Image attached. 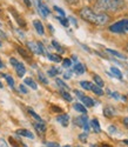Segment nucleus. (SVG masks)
Here are the masks:
<instances>
[{"label": "nucleus", "instance_id": "obj_1", "mask_svg": "<svg viewBox=\"0 0 128 147\" xmlns=\"http://www.w3.org/2000/svg\"><path fill=\"white\" fill-rule=\"evenodd\" d=\"M80 17L85 20V21H88L91 24H94V25H106L109 20V17L105 13H95L93 12L89 7H84L81 11H80Z\"/></svg>", "mask_w": 128, "mask_h": 147}, {"label": "nucleus", "instance_id": "obj_2", "mask_svg": "<svg viewBox=\"0 0 128 147\" xmlns=\"http://www.w3.org/2000/svg\"><path fill=\"white\" fill-rule=\"evenodd\" d=\"M95 6L101 11L114 12V11H120L125 6V3L123 0H98Z\"/></svg>", "mask_w": 128, "mask_h": 147}, {"label": "nucleus", "instance_id": "obj_3", "mask_svg": "<svg viewBox=\"0 0 128 147\" xmlns=\"http://www.w3.org/2000/svg\"><path fill=\"white\" fill-rule=\"evenodd\" d=\"M109 31L114 33H123L125 31H128V19L120 20L118 22L113 24V25H110Z\"/></svg>", "mask_w": 128, "mask_h": 147}, {"label": "nucleus", "instance_id": "obj_4", "mask_svg": "<svg viewBox=\"0 0 128 147\" xmlns=\"http://www.w3.org/2000/svg\"><path fill=\"white\" fill-rule=\"evenodd\" d=\"M38 8H39L40 14H41L44 18H46V17H47V16H49V13H51V11L48 9V7H47L46 5H44V4H42L41 0H38Z\"/></svg>", "mask_w": 128, "mask_h": 147}, {"label": "nucleus", "instance_id": "obj_5", "mask_svg": "<svg viewBox=\"0 0 128 147\" xmlns=\"http://www.w3.org/2000/svg\"><path fill=\"white\" fill-rule=\"evenodd\" d=\"M57 121L60 122L62 126H67L68 121H69V117H68V114H60L59 117H57Z\"/></svg>", "mask_w": 128, "mask_h": 147}, {"label": "nucleus", "instance_id": "obj_6", "mask_svg": "<svg viewBox=\"0 0 128 147\" xmlns=\"http://www.w3.org/2000/svg\"><path fill=\"white\" fill-rule=\"evenodd\" d=\"M33 25H34V27H35V31L39 33L40 35H44V33H45V30H44V26H42V24H41V21H39V20H34L33 21Z\"/></svg>", "mask_w": 128, "mask_h": 147}, {"label": "nucleus", "instance_id": "obj_7", "mask_svg": "<svg viewBox=\"0 0 128 147\" xmlns=\"http://www.w3.org/2000/svg\"><path fill=\"white\" fill-rule=\"evenodd\" d=\"M75 124L76 125H79V126H81V127H84V125L85 124H87L88 122V118H87V115L86 114H82L81 117H79V118H75Z\"/></svg>", "mask_w": 128, "mask_h": 147}, {"label": "nucleus", "instance_id": "obj_8", "mask_svg": "<svg viewBox=\"0 0 128 147\" xmlns=\"http://www.w3.org/2000/svg\"><path fill=\"white\" fill-rule=\"evenodd\" d=\"M17 133L19 134V136H22V137H26V138H30V139H34V136L28 131V129H17Z\"/></svg>", "mask_w": 128, "mask_h": 147}, {"label": "nucleus", "instance_id": "obj_9", "mask_svg": "<svg viewBox=\"0 0 128 147\" xmlns=\"http://www.w3.org/2000/svg\"><path fill=\"white\" fill-rule=\"evenodd\" d=\"M85 71H86V68H85V66H84L82 64L76 63V64L74 65V72L76 73V74L81 76V74H84V73H85Z\"/></svg>", "mask_w": 128, "mask_h": 147}, {"label": "nucleus", "instance_id": "obj_10", "mask_svg": "<svg viewBox=\"0 0 128 147\" xmlns=\"http://www.w3.org/2000/svg\"><path fill=\"white\" fill-rule=\"evenodd\" d=\"M15 71H17V74H18L19 78H22L25 76V73H26V68H25V66L22 64H20V63L17 65Z\"/></svg>", "mask_w": 128, "mask_h": 147}, {"label": "nucleus", "instance_id": "obj_11", "mask_svg": "<svg viewBox=\"0 0 128 147\" xmlns=\"http://www.w3.org/2000/svg\"><path fill=\"white\" fill-rule=\"evenodd\" d=\"M80 99H81V101L84 102V105L87 106V107H92V106L95 105V102L93 101V99H91L89 96H85V95H84L82 98H80Z\"/></svg>", "mask_w": 128, "mask_h": 147}, {"label": "nucleus", "instance_id": "obj_12", "mask_svg": "<svg viewBox=\"0 0 128 147\" xmlns=\"http://www.w3.org/2000/svg\"><path fill=\"white\" fill-rule=\"evenodd\" d=\"M115 109L112 107V106H107L105 109H104V114L107 117V118H112V117H114L115 115Z\"/></svg>", "mask_w": 128, "mask_h": 147}, {"label": "nucleus", "instance_id": "obj_13", "mask_svg": "<svg viewBox=\"0 0 128 147\" xmlns=\"http://www.w3.org/2000/svg\"><path fill=\"white\" fill-rule=\"evenodd\" d=\"M34 127H35V129L39 132V133H45V132H46V125H45L44 121H42V122L38 121L36 124H34Z\"/></svg>", "mask_w": 128, "mask_h": 147}, {"label": "nucleus", "instance_id": "obj_14", "mask_svg": "<svg viewBox=\"0 0 128 147\" xmlns=\"http://www.w3.org/2000/svg\"><path fill=\"white\" fill-rule=\"evenodd\" d=\"M91 126L93 127V129H94V132H95V133H100V132H101L100 124H99L98 119H92V121H91Z\"/></svg>", "mask_w": 128, "mask_h": 147}, {"label": "nucleus", "instance_id": "obj_15", "mask_svg": "<svg viewBox=\"0 0 128 147\" xmlns=\"http://www.w3.org/2000/svg\"><path fill=\"white\" fill-rule=\"evenodd\" d=\"M74 109H76V111L80 112V113H82V114H86V113H87V109H86V107H85L82 104H79V102L74 104Z\"/></svg>", "mask_w": 128, "mask_h": 147}, {"label": "nucleus", "instance_id": "obj_16", "mask_svg": "<svg viewBox=\"0 0 128 147\" xmlns=\"http://www.w3.org/2000/svg\"><path fill=\"white\" fill-rule=\"evenodd\" d=\"M46 55H47V58H48L49 60L54 61V63H60V61H62V59H61V57H60L59 54H51V53H47Z\"/></svg>", "mask_w": 128, "mask_h": 147}, {"label": "nucleus", "instance_id": "obj_17", "mask_svg": "<svg viewBox=\"0 0 128 147\" xmlns=\"http://www.w3.org/2000/svg\"><path fill=\"white\" fill-rule=\"evenodd\" d=\"M24 82H25V85H28V86H30L31 88H33V90H36V88H38L36 84L34 82V80H33L32 78H26V79L24 80Z\"/></svg>", "mask_w": 128, "mask_h": 147}, {"label": "nucleus", "instance_id": "obj_18", "mask_svg": "<svg viewBox=\"0 0 128 147\" xmlns=\"http://www.w3.org/2000/svg\"><path fill=\"white\" fill-rule=\"evenodd\" d=\"M60 94H61V96L65 100H67V101H72V95L67 92V90H60Z\"/></svg>", "mask_w": 128, "mask_h": 147}, {"label": "nucleus", "instance_id": "obj_19", "mask_svg": "<svg viewBox=\"0 0 128 147\" xmlns=\"http://www.w3.org/2000/svg\"><path fill=\"white\" fill-rule=\"evenodd\" d=\"M80 86H81L84 90H86V91H92L93 84L89 82V81H81V82H80Z\"/></svg>", "mask_w": 128, "mask_h": 147}, {"label": "nucleus", "instance_id": "obj_20", "mask_svg": "<svg viewBox=\"0 0 128 147\" xmlns=\"http://www.w3.org/2000/svg\"><path fill=\"white\" fill-rule=\"evenodd\" d=\"M110 71H112V73L114 74V77H117L118 79H122V73L120 72V69H119V68L112 66V67H110Z\"/></svg>", "mask_w": 128, "mask_h": 147}, {"label": "nucleus", "instance_id": "obj_21", "mask_svg": "<svg viewBox=\"0 0 128 147\" xmlns=\"http://www.w3.org/2000/svg\"><path fill=\"white\" fill-rule=\"evenodd\" d=\"M92 91L96 94V95H99V96H101V95H104V91L101 90V87L100 86H98V85L95 84V85H93L92 86Z\"/></svg>", "mask_w": 128, "mask_h": 147}, {"label": "nucleus", "instance_id": "obj_22", "mask_svg": "<svg viewBox=\"0 0 128 147\" xmlns=\"http://www.w3.org/2000/svg\"><path fill=\"white\" fill-rule=\"evenodd\" d=\"M55 82H57V85H58V86L60 87V90H69V87L67 86V85L65 84V82H63L61 79H55Z\"/></svg>", "mask_w": 128, "mask_h": 147}, {"label": "nucleus", "instance_id": "obj_23", "mask_svg": "<svg viewBox=\"0 0 128 147\" xmlns=\"http://www.w3.org/2000/svg\"><path fill=\"white\" fill-rule=\"evenodd\" d=\"M17 51H18V52H19V53L21 54V57H22V58H25V59H27V60H30V59H31L30 54H28V53H27L26 51H25V50H24V48H22V47H18V48H17Z\"/></svg>", "mask_w": 128, "mask_h": 147}, {"label": "nucleus", "instance_id": "obj_24", "mask_svg": "<svg viewBox=\"0 0 128 147\" xmlns=\"http://www.w3.org/2000/svg\"><path fill=\"white\" fill-rule=\"evenodd\" d=\"M58 73H60V69L57 68V67H52V68L48 69L47 74H48L49 77H55V76H58Z\"/></svg>", "mask_w": 128, "mask_h": 147}, {"label": "nucleus", "instance_id": "obj_25", "mask_svg": "<svg viewBox=\"0 0 128 147\" xmlns=\"http://www.w3.org/2000/svg\"><path fill=\"white\" fill-rule=\"evenodd\" d=\"M5 79H6L7 84H8V86H9L12 90H13V88H14V79L12 78V76H9V74H6Z\"/></svg>", "mask_w": 128, "mask_h": 147}, {"label": "nucleus", "instance_id": "obj_26", "mask_svg": "<svg viewBox=\"0 0 128 147\" xmlns=\"http://www.w3.org/2000/svg\"><path fill=\"white\" fill-rule=\"evenodd\" d=\"M108 53H110L112 55H114V57H117V58H119V59H126V57H123L120 52H117V51H114V50H109V48H107L106 50Z\"/></svg>", "mask_w": 128, "mask_h": 147}, {"label": "nucleus", "instance_id": "obj_27", "mask_svg": "<svg viewBox=\"0 0 128 147\" xmlns=\"http://www.w3.org/2000/svg\"><path fill=\"white\" fill-rule=\"evenodd\" d=\"M93 79H94V81H95V84L98 85V86H100V87H104V80H102L98 74H94L93 76Z\"/></svg>", "mask_w": 128, "mask_h": 147}, {"label": "nucleus", "instance_id": "obj_28", "mask_svg": "<svg viewBox=\"0 0 128 147\" xmlns=\"http://www.w3.org/2000/svg\"><path fill=\"white\" fill-rule=\"evenodd\" d=\"M38 78H39V80H40L42 84L48 85V79L45 77V74H44L42 72H38Z\"/></svg>", "mask_w": 128, "mask_h": 147}, {"label": "nucleus", "instance_id": "obj_29", "mask_svg": "<svg viewBox=\"0 0 128 147\" xmlns=\"http://www.w3.org/2000/svg\"><path fill=\"white\" fill-rule=\"evenodd\" d=\"M60 22H61V25L62 26H65V27H68V25H69V21H68V19H66V18H63V17H58L57 18Z\"/></svg>", "mask_w": 128, "mask_h": 147}, {"label": "nucleus", "instance_id": "obj_30", "mask_svg": "<svg viewBox=\"0 0 128 147\" xmlns=\"http://www.w3.org/2000/svg\"><path fill=\"white\" fill-rule=\"evenodd\" d=\"M28 113H30V114H31V115H32V117H33V118H34L35 120H38L39 122H42V119H41V118H40L39 115H38V114H36V113H35V112L33 111L32 108H30V109H28Z\"/></svg>", "mask_w": 128, "mask_h": 147}, {"label": "nucleus", "instance_id": "obj_31", "mask_svg": "<svg viewBox=\"0 0 128 147\" xmlns=\"http://www.w3.org/2000/svg\"><path fill=\"white\" fill-rule=\"evenodd\" d=\"M62 66L65 67V68H69L72 66V61L69 59H63L62 60Z\"/></svg>", "mask_w": 128, "mask_h": 147}, {"label": "nucleus", "instance_id": "obj_32", "mask_svg": "<svg viewBox=\"0 0 128 147\" xmlns=\"http://www.w3.org/2000/svg\"><path fill=\"white\" fill-rule=\"evenodd\" d=\"M87 139H88V136H87V133L85 132V133H82V134H79V140L81 141V142H87Z\"/></svg>", "mask_w": 128, "mask_h": 147}, {"label": "nucleus", "instance_id": "obj_33", "mask_svg": "<svg viewBox=\"0 0 128 147\" xmlns=\"http://www.w3.org/2000/svg\"><path fill=\"white\" fill-rule=\"evenodd\" d=\"M52 45L54 46V48H57V51H58V52H60V53H62V52H63V50L61 48V46H60L57 41H52Z\"/></svg>", "mask_w": 128, "mask_h": 147}, {"label": "nucleus", "instance_id": "obj_34", "mask_svg": "<svg viewBox=\"0 0 128 147\" xmlns=\"http://www.w3.org/2000/svg\"><path fill=\"white\" fill-rule=\"evenodd\" d=\"M9 63H11V65H12V66H13V67L15 68V67H17V65L19 64V61H18L17 59H14V58H11V59H9Z\"/></svg>", "mask_w": 128, "mask_h": 147}, {"label": "nucleus", "instance_id": "obj_35", "mask_svg": "<svg viewBox=\"0 0 128 147\" xmlns=\"http://www.w3.org/2000/svg\"><path fill=\"white\" fill-rule=\"evenodd\" d=\"M19 91L22 92L24 94H27V93H28V90L25 87V85H20V86H19Z\"/></svg>", "mask_w": 128, "mask_h": 147}, {"label": "nucleus", "instance_id": "obj_36", "mask_svg": "<svg viewBox=\"0 0 128 147\" xmlns=\"http://www.w3.org/2000/svg\"><path fill=\"white\" fill-rule=\"evenodd\" d=\"M71 77H72V72L71 71H67V72L63 73V78L65 79H71Z\"/></svg>", "mask_w": 128, "mask_h": 147}, {"label": "nucleus", "instance_id": "obj_37", "mask_svg": "<svg viewBox=\"0 0 128 147\" xmlns=\"http://www.w3.org/2000/svg\"><path fill=\"white\" fill-rule=\"evenodd\" d=\"M54 9H55L57 12H59V13L61 14V17H65V12H63V11H62L60 7H58V6H54Z\"/></svg>", "mask_w": 128, "mask_h": 147}, {"label": "nucleus", "instance_id": "obj_38", "mask_svg": "<svg viewBox=\"0 0 128 147\" xmlns=\"http://www.w3.org/2000/svg\"><path fill=\"white\" fill-rule=\"evenodd\" d=\"M108 132L112 133V134H114V133L118 132V129H117V127H114V126H109V127H108Z\"/></svg>", "mask_w": 128, "mask_h": 147}, {"label": "nucleus", "instance_id": "obj_39", "mask_svg": "<svg viewBox=\"0 0 128 147\" xmlns=\"http://www.w3.org/2000/svg\"><path fill=\"white\" fill-rule=\"evenodd\" d=\"M46 146L47 147H60L58 144H55V142H46Z\"/></svg>", "mask_w": 128, "mask_h": 147}, {"label": "nucleus", "instance_id": "obj_40", "mask_svg": "<svg viewBox=\"0 0 128 147\" xmlns=\"http://www.w3.org/2000/svg\"><path fill=\"white\" fill-rule=\"evenodd\" d=\"M0 147H8L7 142H6L4 139H0Z\"/></svg>", "mask_w": 128, "mask_h": 147}, {"label": "nucleus", "instance_id": "obj_41", "mask_svg": "<svg viewBox=\"0 0 128 147\" xmlns=\"http://www.w3.org/2000/svg\"><path fill=\"white\" fill-rule=\"evenodd\" d=\"M110 95H112L113 98H115V99H119V98H120V95H119L118 92H113V93H110Z\"/></svg>", "mask_w": 128, "mask_h": 147}, {"label": "nucleus", "instance_id": "obj_42", "mask_svg": "<svg viewBox=\"0 0 128 147\" xmlns=\"http://www.w3.org/2000/svg\"><path fill=\"white\" fill-rule=\"evenodd\" d=\"M74 92H75V94H76V96H78V98H82V96H84V93L80 92V91H76V90H75Z\"/></svg>", "mask_w": 128, "mask_h": 147}, {"label": "nucleus", "instance_id": "obj_43", "mask_svg": "<svg viewBox=\"0 0 128 147\" xmlns=\"http://www.w3.org/2000/svg\"><path fill=\"white\" fill-rule=\"evenodd\" d=\"M67 3L68 4H72V5H75V4L79 3V0H67Z\"/></svg>", "mask_w": 128, "mask_h": 147}, {"label": "nucleus", "instance_id": "obj_44", "mask_svg": "<svg viewBox=\"0 0 128 147\" xmlns=\"http://www.w3.org/2000/svg\"><path fill=\"white\" fill-rule=\"evenodd\" d=\"M69 20H71V21L73 22V25H74L75 27H76V26H78V22H76V20H75V19H74L73 17H71V18H69Z\"/></svg>", "mask_w": 128, "mask_h": 147}, {"label": "nucleus", "instance_id": "obj_45", "mask_svg": "<svg viewBox=\"0 0 128 147\" xmlns=\"http://www.w3.org/2000/svg\"><path fill=\"white\" fill-rule=\"evenodd\" d=\"M24 3L26 4V6H27V7H31V6H32V3H31V0H24Z\"/></svg>", "mask_w": 128, "mask_h": 147}, {"label": "nucleus", "instance_id": "obj_46", "mask_svg": "<svg viewBox=\"0 0 128 147\" xmlns=\"http://www.w3.org/2000/svg\"><path fill=\"white\" fill-rule=\"evenodd\" d=\"M84 129H85V132H86V133L89 131V125H88V122H87V124H85V125H84Z\"/></svg>", "mask_w": 128, "mask_h": 147}, {"label": "nucleus", "instance_id": "obj_47", "mask_svg": "<svg viewBox=\"0 0 128 147\" xmlns=\"http://www.w3.org/2000/svg\"><path fill=\"white\" fill-rule=\"evenodd\" d=\"M17 33H18V34H19V35L21 36V39H24V38H25V34H24V33H22L21 31H19V30H17Z\"/></svg>", "mask_w": 128, "mask_h": 147}, {"label": "nucleus", "instance_id": "obj_48", "mask_svg": "<svg viewBox=\"0 0 128 147\" xmlns=\"http://www.w3.org/2000/svg\"><path fill=\"white\" fill-rule=\"evenodd\" d=\"M123 124H125L126 127H128V118H125L123 119Z\"/></svg>", "mask_w": 128, "mask_h": 147}, {"label": "nucleus", "instance_id": "obj_49", "mask_svg": "<svg viewBox=\"0 0 128 147\" xmlns=\"http://www.w3.org/2000/svg\"><path fill=\"white\" fill-rule=\"evenodd\" d=\"M72 60L73 61H78V58H76V55H72Z\"/></svg>", "mask_w": 128, "mask_h": 147}, {"label": "nucleus", "instance_id": "obj_50", "mask_svg": "<svg viewBox=\"0 0 128 147\" xmlns=\"http://www.w3.org/2000/svg\"><path fill=\"white\" fill-rule=\"evenodd\" d=\"M52 108L54 109V111H58V112H61V109H60V108H58V107H54V106H53Z\"/></svg>", "mask_w": 128, "mask_h": 147}, {"label": "nucleus", "instance_id": "obj_51", "mask_svg": "<svg viewBox=\"0 0 128 147\" xmlns=\"http://www.w3.org/2000/svg\"><path fill=\"white\" fill-rule=\"evenodd\" d=\"M3 67H5V66H4V64H3V61L0 60V68H3Z\"/></svg>", "mask_w": 128, "mask_h": 147}, {"label": "nucleus", "instance_id": "obj_52", "mask_svg": "<svg viewBox=\"0 0 128 147\" xmlns=\"http://www.w3.org/2000/svg\"><path fill=\"white\" fill-rule=\"evenodd\" d=\"M1 36H4V38H5V34L3 32H0V38H1Z\"/></svg>", "mask_w": 128, "mask_h": 147}, {"label": "nucleus", "instance_id": "obj_53", "mask_svg": "<svg viewBox=\"0 0 128 147\" xmlns=\"http://www.w3.org/2000/svg\"><path fill=\"white\" fill-rule=\"evenodd\" d=\"M123 142H125L126 145H128V139H126V140H123Z\"/></svg>", "mask_w": 128, "mask_h": 147}, {"label": "nucleus", "instance_id": "obj_54", "mask_svg": "<svg viewBox=\"0 0 128 147\" xmlns=\"http://www.w3.org/2000/svg\"><path fill=\"white\" fill-rule=\"evenodd\" d=\"M101 147H110V146H108V145H102Z\"/></svg>", "mask_w": 128, "mask_h": 147}, {"label": "nucleus", "instance_id": "obj_55", "mask_svg": "<svg viewBox=\"0 0 128 147\" xmlns=\"http://www.w3.org/2000/svg\"><path fill=\"white\" fill-rule=\"evenodd\" d=\"M0 88H3V84H1V81H0Z\"/></svg>", "mask_w": 128, "mask_h": 147}, {"label": "nucleus", "instance_id": "obj_56", "mask_svg": "<svg viewBox=\"0 0 128 147\" xmlns=\"http://www.w3.org/2000/svg\"><path fill=\"white\" fill-rule=\"evenodd\" d=\"M126 50H127V51H128V44H127V46H126Z\"/></svg>", "mask_w": 128, "mask_h": 147}, {"label": "nucleus", "instance_id": "obj_57", "mask_svg": "<svg viewBox=\"0 0 128 147\" xmlns=\"http://www.w3.org/2000/svg\"><path fill=\"white\" fill-rule=\"evenodd\" d=\"M63 147H71V146L69 145H66V146H63Z\"/></svg>", "mask_w": 128, "mask_h": 147}, {"label": "nucleus", "instance_id": "obj_58", "mask_svg": "<svg viewBox=\"0 0 128 147\" xmlns=\"http://www.w3.org/2000/svg\"><path fill=\"white\" fill-rule=\"evenodd\" d=\"M13 147H18V146H17V145H15V144H13Z\"/></svg>", "mask_w": 128, "mask_h": 147}, {"label": "nucleus", "instance_id": "obj_59", "mask_svg": "<svg viewBox=\"0 0 128 147\" xmlns=\"http://www.w3.org/2000/svg\"><path fill=\"white\" fill-rule=\"evenodd\" d=\"M0 47H1V41H0Z\"/></svg>", "mask_w": 128, "mask_h": 147}]
</instances>
